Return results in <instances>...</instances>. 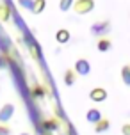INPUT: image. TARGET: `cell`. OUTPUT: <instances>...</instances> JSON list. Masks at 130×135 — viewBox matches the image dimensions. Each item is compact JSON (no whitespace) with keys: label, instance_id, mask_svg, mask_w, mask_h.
I'll list each match as a JSON object with an SVG mask.
<instances>
[{"label":"cell","instance_id":"obj_1","mask_svg":"<svg viewBox=\"0 0 130 135\" xmlns=\"http://www.w3.org/2000/svg\"><path fill=\"white\" fill-rule=\"evenodd\" d=\"M110 28H112V25H110L109 20H98L95 21L91 27H89V34L93 36V37H107L110 32Z\"/></svg>","mask_w":130,"mask_h":135},{"label":"cell","instance_id":"obj_2","mask_svg":"<svg viewBox=\"0 0 130 135\" xmlns=\"http://www.w3.org/2000/svg\"><path fill=\"white\" fill-rule=\"evenodd\" d=\"M71 9H73L75 14H80V16L89 14L93 9H95V0H75Z\"/></svg>","mask_w":130,"mask_h":135},{"label":"cell","instance_id":"obj_3","mask_svg":"<svg viewBox=\"0 0 130 135\" xmlns=\"http://www.w3.org/2000/svg\"><path fill=\"white\" fill-rule=\"evenodd\" d=\"M14 103H4L2 107H0V124H7V123L13 119L14 115Z\"/></svg>","mask_w":130,"mask_h":135},{"label":"cell","instance_id":"obj_4","mask_svg":"<svg viewBox=\"0 0 130 135\" xmlns=\"http://www.w3.org/2000/svg\"><path fill=\"white\" fill-rule=\"evenodd\" d=\"M73 71L75 75H80V76H87L91 73V64H89L87 59H77L75 66H73Z\"/></svg>","mask_w":130,"mask_h":135},{"label":"cell","instance_id":"obj_5","mask_svg":"<svg viewBox=\"0 0 130 135\" xmlns=\"http://www.w3.org/2000/svg\"><path fill=\"white\" fill-rule=\"evenodd\" d=\"M89 98H91V101H95V103H102V101H105L109 98V94H107V91L103 87H95V89H91Z\"/></svg>","mask_w":130,"mask_h":135},{"label":"cell","instance_id":"obj_6","mask_svg":"<svg viewBox=\"0 0 130 135\" xmlns=\"http://www.w3.org/2000/svg\"><path fill=\"white\" fill-rule=\"evenodd\" d=\"M102 119V112H100V108H89L87 112H86V121L91 123V124H96V123Z\"/></svg>","mask_w":130,"mask_h":135},{"label":"cell","instance_id":"obj_7","mask_svg":"<svg viewBox=\"0 0 130 135\" xmlns=\"http://www.w3.org/2000/svg\"><path fill=\"white\" fill-rule=\"evenodd\" d=\"M69 39H71V34H69L68 28H59L55 32V41L59 45H66V43H69Z\"/></svg>","mask_w":130,"mask_h":135},{"label":"cell","instance_id":"obj_8","mask_svg":"<svg viewBox=\"0 0 130 135\" xmlns=\"http://www.w3.org/2000/svg\"><path fill=\"white\" fill-rule=\"evenodd\" d=\"M30 96H32L34 100H41V98H45V96H47V89H45V85H41V84H34V85L30 87Z\"/></svg>","mask_w":130,"mask_h":135},{"label":"cell","instance_id":"obj_9","mask_svg":"<svg viewBox=\"0 0 130 135\" xmlns=\"http://www.w3.org/2000/svg\"><path fill=\"white\" fill-rule=\"evenodd\" d=\"M110 48H112V41H110L109 37H100L98 43H96V50H98V52H102V54L109 52Z\"/></svg>","mask_w":130,"mask_h":135},{"label":"cell","instance_id":"obj_10","mask_svg":"<svg viewBox=\"0 0 130 135\" xmlns=\"http://www.w3.org/2000/svg\"><path fill=\"white\" fill-rule=\"evenodd\" d=\"M43 128L47 132H57L59 130V121L55 117H50V119H45L43 121Z\"/></svg>","mask_w":130,"mask_h":135},{"label":"cell","instance_id":"obj_11","mask_svg":"<svg viewBox=\"0 0 130 135\" xmlns=\"http://www.w3.org/2000/svg\"><path fill=\"white\" fill-rule=\"evenodd\" d=\"M109 128H110V121L107 119V117H102V119L95 124V132L96 133H103V132H107Z\"/></svg>","mask_w":130,"mask_h":135},{"label":"cell","instance_id":"obj_12","mask_svg":"<svg viewBox=\"0 0 130 135\" xmlns=\"http://www.w3.org/2000/svg\"><path fill=\"white\" fill-rule=\"evenodd\" d=\"M75 82H77L75 71H73V69H66V71H64V85H66V87H71Z\"/></svg>","mask_w":130,"mask_h":135},{"label":"cell","instance_id":"obj_13","mask_svg":"<svg viewBox=\"0 0 130 135\" xmlns=\"http://www.w3.org/2000/svg\"><path fill=\"white\" fill-rule=\"evenodd\" d=\"M45 7H47V0H34L30 13L32 14H41L43 11H45Z\"/></svg>","mask_w":130,"mask_h":135},{"label":"cell","instance_id":"obj_14","mask_svg":"<svg viewBox=\"0 0 130 135\" xmlns=\"http://www.w3.org/2000/svg\"><path fill=\"white\" fill-rule=\"evenodd\" d=\"M9 18H11V9H9V6L7 4H0V21H9Z\"/></svg>","mask_w":130,"mask_h":135},{"label":"cell","instance_id":"obj_15","mask_svg":"<svg viewBox=\"0 0 130 135\" xmlns=\"http://www.w3.org/2000/svg\"><path fill=\"white\" fill-rule=\"evenodd\" d=\"M121 80H123V84L127 87H130V66L128 64L121 68Z\"/></svg>","mask_w":130,"mask_h":135},{"label":"cell","instance_id":"obj_16","mask_svg":"<svg viewBox=\"0 0 130 135\" xmlns=\"http://www.w3.org/2000/svg\"><path fill=\"white\" fill-rule=\"evenodd\" d=\"M73 2H75V0H59V9H61V13H68L69 9L73 7Z\"/></svg>","mask_w":130,"mask_h":135},{"label":"cell","instance_id":"obj_17","mask_svg":"<svg viewBox=\"0 0 130 135\" xmlns=\"http://www.w3.org/2000/svg\"><path fill=\"white\" fill-rule=\"evenodd\" d=\"M11 64V59L7 54H0V69H7Z\"/></svg>","mask_w":130,"mask_h":135},{"label":"cell","instance_id":"obj_18","mask_svg":"<svg viewBox=\"0 0 130 135\" xmlns=\"http://www.w3.org/2000/svg\"><path fill=\"white\" fill-rule=\"evenodd\" d=\"M32 4H34V0H18V6L23 7V9H27V11L32 9Z\"/></svg>","mask_w":130,"mask_h":135},{"label":"cell","instance_id":"obj_19","mask_svg":"<svg viewBox=\"0 0 130 135\" xmlns=\"http://www.w3.org/2000/svg\"><path fill=\"white\" fill-rule=\"evenodd\" d=\"M11 133H13L11 126H7V124H0V135H11Z\"/></svg>","mask_w":130,"mask_h":135},{"label":"cell","instance_id":"obj_20","mask_svg":"<svg viewBox=\"0 0 130 135\" xmlns=\"http://www.w3.org/2000/svg\"><path fill=\"white\" fill-rule=\"evenodd\" d=\"M121 133L123 135H130V123H125L121 126Z\"/></svg>","mask_w":130,"mask_h":135},{"label":"cell","instance_id":"obj_21","mask_svg":"<svg viewBox=\"0 0 130 135\" xmlns=\"http://www.w3.org/2000/svg\"><path fill=\"white\" fill-rule=\"evenodd\" d=\"M20 135H30V133H29V132H21Z\"/></svg>","mask_w":130,"mask_h":135}]
</instances>
